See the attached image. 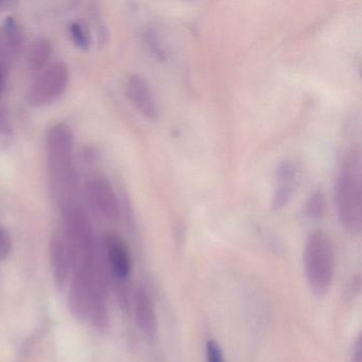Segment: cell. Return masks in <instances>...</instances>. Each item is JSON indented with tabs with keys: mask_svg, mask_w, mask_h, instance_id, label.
Instances as JSON below:
<instances>
[{
	"mask_svg": "<svg viewBox=\"0 0 362 362\" xmlns=\"http://www.w3.org/2000/svg\"><path fill=\"white\" fill-rule=\"evenodd\" d=\"M337 213L344 230L359 234L362 228L361 156L358 149L346 152L334 185Z\"/></svg>",
	"mask_w": 362,
	"mask_h": 362,
	"instance_id": "6da1fadb",
	"label": "cell"
},
{
	"mask_svg": "<svg viewBox=\"0 0 362 362\" xmlns=\"http://www.w3.org/2000/svg\"><path fill=\"white\" fill-rule=\"evenodd\" d=\"M75 134L64 122H58L48 130L46 136L48 170L56 192L69 202V194L77 187V175L74 168ZM63 203V204H64Z\"/></svg>",
	"mask_w": 362,
	"mask_h": 362,
	"instance_id": "7a4b0ae2",
	"label": "cell"
},
{
	"mask_svg": "<svg viewBox=\"0 0 362 362\" xmlns=\"http://www.w3.org/2000/svg\"><path fill=\"white\" fill-rule=\"evenodd\" d=\"M64 234L71 250L73 271L86 270L96 266L100 257L97 254L92 222L79 205L63 204Z\"/></svg>",
	"mask_w": 362,
	"mask_h": 362,
	"instance_id": "3957f363",
	"label": "cell"
},
{
	"mask_svg": "<svg viewBox=\"0 0 362 362\" xmlns=\"http://www.w3.org/2000/svg\"><path fill=\"white\" fill-rule=\"evenodd\" d=\"M305 274L311 291L324 296L332 287L334 274V251L325 232L313 230L307 238L304 252Z\"/></svg>",
	"mask_w": 362,
	"mask_h": 362,
	"instance_id": "277c9868",
	"label": "cell"
},
{
	"mask_svg": "<svg viewBox=\"0 0 362 362\" xmlns=\"http://www.w3.org/2000/svg\"><path fill=\"white\" fill-rule=\"evenodd\" d=\"M69 66L63 61H54L33 80L28 92V100L33 107H43L58 101L69 88Z\"/></svg>",
	"mask_w": 362,
	"mask_h": 362,
	"instance_id": "5b68a950",
	"label": "cell"
},
{
	"mask_svg": "<svg viewBox=\"0 0 362 362\" xmlns=\"http://www.w3.org/2000/svg\"><path fill=\"white\" fill-rule=\"evenodd\" d=\"M127 97L135 109L149 119L158 117V107L149 80L139 73L128 76L124 84Z\"/></svg>",
	"mask_w": 362,
	"mask_h": 362,
	"instance_id": "8992f818",
	"label": "cell"
},
{
	"mask_svg": "<svg viewBox=\"0 0 362 362\" xmlns=\"http://www.w3.org/2000/svg\"><path fill=\"white\" fill-rule=\"evenodd\" d=\"M88 194L99 215L111 222L119 219V201L113 186L107 179L97 177L90 180L88 184Z\"/></svg>",
	"mask_w": 362,
	"mask_h": 362,
	"instance_id": "52a82bcc",
	"label": "cell"
},
{
	"mask_svg": "<svg viewBox=\"0 0 362 362\" xmlns=\"http://www.w3.org/2000/svg\"><path fill=\"white\" fill-rule=\"evenodd\" d=\"M105 264L116 281H126L132 271V259L124 241L110 233L105 238Z\"/></svg>",
	"mask_w": 362,
	"mask_h": 362,
	"instance_id": "ba28073f",
	"label": "cell"
},
{
	"mask_svg": "<svg viewBox=\"0 0 362 362\" xmlns=\"http://www.w3.org/2000/svg\"><path fill=\"white\" fill-rule=\"evenodd\" d=\"M50 264L54 283L60 290H64L69 281L73 262H71V250L64 234L56 233L52 237L49 245Z\"/></svg>",
	"mask_w": 362,
	"mask_h": 362,
	"instance_id": "9c48e42d",
	"label": "cell"
},
{
	"mask_svg": "<svg viewBox=\"0 0 362 362\" xmlns=\"http://www.w3.org/2000/svg\"><path fill=\"white\" fill-rule=\"evenodd\" d=\"M24 48V33L20 23L16 18H8L0 28V66H7L8 63L20 56Z\"/></svg>",
	"mask_w": 362,
	"mask_h": 362,
	"instance_id": "30bf717a",
	"label": "cell"
},
{
	"mask_svg": "<svg viewBox=\"0 0 362 362\" xmlns=\"http://www.w3.org/2000/svg\"><path fill=\"white\" fill-rule=\"evenodd\" d=\"M133 303H134L135 319L139 329L149 338L156 336L158 332L156 308L145 288H137Z\"/></svg>",
	"mask_w": 362,
	"mask_h": 362,
	"instance_id": "8fae6325",
	"label": "cell"
},
{
	"mask_svg": "<svg viewBox=\"0 0 362 362\" xmlns=\"http://www.w3.org/2000/svg\"><path fill=\"white\" fill-rule=\"evenodd\" d=\"M274 192H273L272 207L275 211L283 209L291 199L293 192L296 168L291 160H285L279 163L275 173Z\"/></svg>",
	"mask_w": 362,
	"mask_h": 362,
	"instance_id": "7c38bea8",
	"label": "cell"
},
{
	"mask_svg": "<svg viewBox=\"0 0 362 362\" xmlns=\"http://www.w3.org/2000/svg\"><path fill=\"white\" fill-rule=\"evenodd\" d=\"M52 54V42L46 37L35 40L27 50L26 64L29 71H41L48 65Z\"/></svg>",
	"mask_w": 362,
	"mask_h": 362,
	"instance_id": "4fadbf2b",
	"label": "cell"
},
{
	"mask_svg": "<svg viewBox=\"0 0 362 362\" xmlns=\"http://www.w3.org/2000/svg\"><path fill=\"white\" fill-rule=\"evenodd\" d=\"M69 35L74 45L82 52H88L92 45V35L84 23L74 22L69 26Z\"/></svg>",
	"mask_w": 362,
	"mask_h": 362,
	"instance_id": "5bb4252c",
	"label": "cell"
},
{
	"mask_svg": "<svg viewBox=\"0 0 362 362\" xmlns=\"http://www.w3.org/2000/svg\"><path fill=\"white\" fill-rule=\"evenodd\" d=\"M326 211L325 194L322 190H315L306 203V213L311 219H321Z\"/></svg>",
	"mask_w": 362,
	"mask_h": 362,
	"instance_id": "9a60e30c",
	"label": "cell"
},
{
	"mask_svg": "<svg viewBox=\"0 0 362 362\" xmlns=\"http://www.w3.org/2000/svg\"><path fill=\"white\" fill-rule=\"evenodd\" d=\"M12 245H13V241H12L11 234L5 226L0 224V262H4L9 257Z\"/></svg>",
	"mask_w": 362,
	"mask_h": 362,
	"instance_id": "2e32d148",
	"label": "cell"
},
{
	"mask_svg": "<svg viewBox=\"0 0 362 362\" xmlns=\"http://www.w3.org/2000/svg\"><path fill=\"white\" fill-rule=\"evenodd\" d=\"M146 40H147L148 45L151 48L152 52L158 57V58L164 59L165 49L160 42V37H158V33L153 29H148L146 33Z\"/></svg>",
	"mask_w": 362,
	"mask_h": 362,
	"instance_id": "e0dca14e",
	"label": "cell"
},
{
	"mask_svg": "<svg viewBox=\"0 0 362 362\" xmlns=\"http://www.w3.org/2000/svg\"><path fill=\"white\" fill-rule=\"evenodd\" d=\"M206 362H226L223 351L216 341H207Z\"/></svg>",
	"mask_w": 362,
	"mask_h": 362,
	"instance_id": "ac0fdd59",
	"label": "cell"
},
{
	"mask_svg": "<svg viewBox=\"0 0 362 362\" xmlns=\"http://www.w3.org/2000/svg\"><path fill=\"white\" fill-rule=\"evenodd\" d=\"M12 133H13V127H12L11 120L7 113L0 107V135L10 136Z\"/></svg>",
	"mask_w": 362,
	"mask_h": 362,
	"instance_id": "d6986e66",
	"label": "cell"
},
{
	"mask_svg": "<svg viewBox=\"0 0 362 362\" xmlns=\"http://www.w3.org/2000/svg\"><path fill=\"white\" fill-rule=\"evenodd\" d=\"M362 341L361 337H358L353 351V362H362Z\"/></svg>",
	"mask_w": 362,
	"mask_h": 362,
	"instance_id": "ffe728a7",
	"label": "cell"
},
{
	"mask_svg": "<svg viewBox=\"0 0 362 362\" xmlns=\"http://www.w3.org/2000/svg\"><path fill=\"white\" fill-rule=\"evenodd\" d=\"M18 3L16 1H7V0H0V12L11 10L12 8L16 7Z\"/></svg>",
	"mask_w": 362,
	"mask_h": 362,
	"instance_id": "44dd1931",
	"label": "cell"
},
{
	"mask_svg": "<svg viewBox=\"0 0 362 362\" xmlns=\"http://www.w3.org/2000/svg\"><path fill=\"white\" fill-rule=\"evenodd\" d=\"M6 83V69L5 67L0 66V92L3 90L4 86Z\"/></svg>",
	"mask_w": 362,
	"mask_h": 362,
	"instance_id": "7402d4cb",
	"label": "cell"
}]
</instances>
